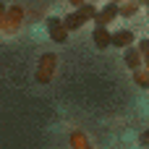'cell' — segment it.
Returning a JSON list of instances; mask_svg holds the SVG:
<instances>
[{"label":"cell","mask_w":149,"mask_h":149,"mask_svg":"<svg viewBox=\"0 0 149 149\" xmlns=\"http://www.w3.org/2000/svg\"><path fill=\"white\" fill-rule=\"evenodd\" d=\"M113 3H118V5H120V3H123V0H113Z\"/></svg>","instance_id":"ac0fdd59"},{"label":"cell","mask_w":149,"mask_h":149,"mask_svg":"<svg viewBox=\"0 0 149 149\" xmlns=\"http://www.w3.org/2000/svg\"><path fill=\"white\" fill-rule=\"evenodd\" d=\"M136 47H139V52L147 58L149 55V39H136Z\"/></svg>","instance_id":"7c38bea8"},{"label":"cell","mask_w":149,"mask_h":149,"mask_svg":"<svg viewBox=\"0 0 149 149\" xmlns=\"http://www.w3.org/2000/svg\"><path fill=\"white\" fill-rule=\"evenodd\" d=\"M139 10H141V0H123L118 5V16L120 18H134Z\"/></svg>","instance_id":"9c48e42d"},{"label":"cell","mask_w":149,"mask_h":149,"mask_svg":"<svg viewBox=\"0 0 149 149\" xmlns=\"http://www.w3.org/2000/svg\"><path fill=\"white\" fill-rule=\"evenodd\" d=\"M71 147H79V149H89V141L81 131H73L71 134Z\"/></svg>","instance_id":"8fae6325"},{"label":"cell","mask_w":149,"mask_h":149,"mask_svg":"<svg viewBox=\"0 0 149 149\" xmlns=\"http://www.w3.org/2000/svg\"><path fill=\"white\" fill-rule=\"evenodd\" d=\"M92 3H100V0H92Z\"/></svg>","instance_id":"d6986e66"},{"label":"cell","mask_w":149,"mask_h":149,"mask_svg":"<svg viewBox=\"0 0 149 149\" xmlns=\"http://www.w3.org/2000/svg\"><path fill=\"white\" fill-rule=\"evenodd\" d=\"M147 16H149V8H147Z\"/></svg>","instance_id":"ffe728a7"},{"label":"cell","mask_w":149,"mask_h":149,"mask_svg":"<svg viewBox=\"0 0 149 149\" xmlns=\"http://www.w3.org/2000/svg\"><path fill=\"white\" fill-rule=\"evenodd\" d=\"M139 141H141V144H144V147H149V126H147V131H144V134H141V139H139Z\"/></svg>","instance_id":"5bb4252c"},{"label":"cell","mask_w":149,"mask_h":149,"mask_svg":"<svg viewBox=\"0 0 149 149\" xmlns=\"http://www.w3.org/2000/svg\"><path fill=\"white\" fill-rule=\"evenodd\" d=\"M128 45H136V34H134L131 29H118V31H113V47L126 50Z\"/></svg>","instance_id":"ba28073f"},{"label":"cell","mask_w":149,"mask_h":149,"mask_svg":"<svg viewBox=\"0 0 149 149\" xmlns=\"http://www.w3.org/2000/svg\"><path fill=\"white\" fill-rule=\"evenodd\" d=\"M131 73H134V81H136L141 89H149V68L141 65V68H136V71H131Z\"/></svg>","instance_id":"30bf717a"},{"label":"cell","mask_w":149,"mask_h":149,"mask_svg":"<svg viewBox=\"0 0 149 149\" xmlns=\"http://www.w3.org/2000/svg\"><path fill=\"white\" fill-rule=\"evenodd\" d=\"M92 42H94V47L97 50H107V47H113V31L107 29V26H94V31H92Z\"/></svg>","instance_id":"8992f818"},{"label":"cell","mask_w":149,"mask_h":149,"mask_svg":"<svg viewBox=\"0 0 149 149\" xmlns=\"http://www.w3.org/2000/svg\"><path fill=\"white\" fill-rule=\"evenodd\" d=\"M68 3H71V8H79V5H81L84 0H68Z\"/></svg>","instance_id":"9a60e30c"},{"label":"cell","mask_w":149,"mask_h":149,"mask_svg":"<svg viewBox=\"0 0 149 149\" xmlns=\"http://www.w3.org/2000/svg\"><path fill=\"white\" fill-rule=\"evenodd\" d=\"M55 65H58V55H55V52H45V55L39 58L37 81H39V84H50V79L55 76Z\"/></svg>","instance_id":"7a4b0ae2"},{"label":"cell","mask_w":149,"mask_h":149,"mask_svg":"<svg viewBox=\"0 0 149 149\" xmlns=\"http://www.w3.org/2000/svg\"><path fill=\"white\" fill-rule=\"evenodd\" d=\"M144 68H149V55H147V58H144Z\"/></svg>","instance_id":"2e32d148"},{"label":"cell","mask_w":149,"mask_h":149,"mask_svg":"<svg viewBox=\"0 0 149 149\" xmlns=\"http://www.w3.org/2000/svg\"><path fill=\"white\" fill-rule=\"evenodd\" d=\"M21 24H24V8H21V5H8V8H5L3 29H5V31H16Z\"/></svg>","instance_id":"277c9868"},{"label":"cell","mask_w":149,"mask_h":149,"mask_svg":"<svg viewBox=\"0 0 149 149\" xmlns=\"http://www.w3.org/2000/svg\"><path fill=\"white\" fill-rule=\"evenodd\" d=\"M141 5H147V8H149V0H141Z\"/></svg>","instance_id":"e0dca14e"},{"label":"cell","mask_w":149,"mask_h":149,"mask_svg":"<svg viewBox=\"0 0 149 149\" xmlns=\"http://www.w3.org/2000/svg\"><path fill=\"white\" fill-rule=\"evenodd\" d=\"M45 26H47V34H50V39H55L58 45H63V42L68 39V29H65L63 18H58V16H50V18L45 21Z\"/></svg>","instance_id":"3957f363"},{"label":"cell","mask_w":149,"mask_h":149,"mask_svg":"<svg viewBox=\"0 0 149 149\" xmlns=\"http://www.w3.org/2000/svg\"><path fill=\"white\" fill-rule=\"evenodd\" d=\"M94 16H97V3L84 0L79 8H73V10H71V13L63 18V24H65V29H68V31H79L84 24L94 21Z\"/></svg>","instance_id":"6da1fadb"},{"label":"cell","mask_w":149,"mask_h":149,"mask_svg":"<svg viewBox=\"0 0 149 149\" xmlns=\"http://www.w3.org/2000/svg\"><path fill=\"white\" fill-rule=\"evenodd\" d=\"M5 8H8V5L0 0V29H3V21H5Z\"/></svg>","instance_id":"4fadbf2b"},{"label":"cell","mask_w":149,"mask_h":149,"mask_svg":"<svg viewBox=\"0 0 149 149\" xmlns=\"http://www.w3.org/2000/svg\"><path fill=\"white\" fill-rule=\"evenodd\" d=\"M123 60H126V68H128V71H136V68H141V65H144V55L139 52V47H136V45H128V47H126Z\"/></svg>","instance_id":"52a82bcc"},{"label":"cell","mask_w":149,"mask_h":149,"mask_svg":"<svg viewBox=\"0 0 149 149\" xmlns=\"http://www.w3.org/2000/svg\"><path fill=\"white\" fill-rule=\"evenodd\" d=\"M118 18V3H105L102 8H97V16H94V24H100V26H107V24H113Z\"/></svg>","instance_id":"5b68a950"}]
</instances>
